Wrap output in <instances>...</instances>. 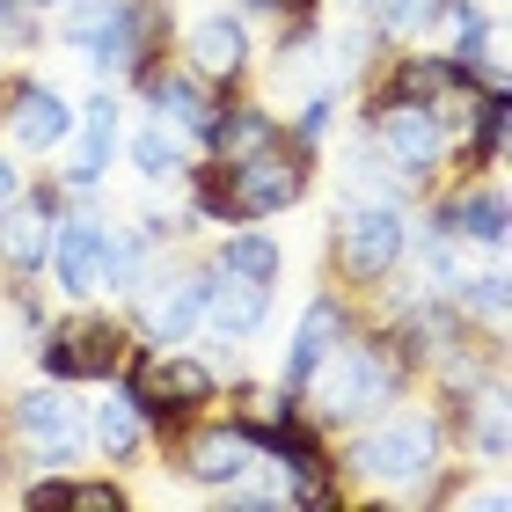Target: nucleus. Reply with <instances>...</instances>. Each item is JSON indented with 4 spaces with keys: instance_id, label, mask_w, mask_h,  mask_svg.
I'll list each match as a JSON object with an SVG mask.
<instances>
[{
    "instance_id": "10",
    "label": "nucleus",
    "mask_w": 512,
    "mask_h": 512,
    "mask_svg": "<svg viewBox=\"0 0 512 512\" xmlns=\"http://www.w3.org/2000/svg\"><path fill=\"white\" fill-rule=\"evenodd\" d=\"M22 439H30V454L44 461V469H66V461H81L88 447V425H81V410L66 403L59 388H37V395H22Z\"/></svg>"
},
{
    "instance_id": "27",
    "label": "nucleus",
    "mask_w": 512,
    "mask_h": 512,
    "mask_svg": "<svg viewBox=\"0 0 512 512\" xmlns=\"http://www.w3.org/2000/svg\"><path fill=\"white\" fill-rule=\"evenodd\" d=\"M66 498H74V483H66V476H37L30 491H22L30 512H66Z\"/></svg>"
},
{
    "instance_id": "4",
    "label": "nucleus",
    "mask_w": 512,
    "mask_h": 512,
    "mask_svg": "<svg viewBox=\"0 0 512 512\" xmlns=\"http://www.w3.org/2000/svg\"><path fill=\"white\" fill-rule=\"evenodd\" d=\"M410 366L388 352V344H366V337H344L330 359L308 374V403L322 410V425H352V417H381L395 403V388H403Z\"/></svg>"
},
{
    "instance_id": "20",
    "label": "nucleus",
    "mask_w": 512,
    "mask_h": 512,
    "mask_svg": "<svg viewBox=\"0 0 512 512\" xmlns=\"http://www.w3.org/2000/svg\"><path fill=\"white\" fill-rule=\"evenodd\" d=\"M271 139H286V132H278V118H271V110H256V103H220L213 125H205V147H213L220 161H242L256 147H271Z\"/></svg>"
},
{
    "instance_id": "1",
    "label": "nucleus",
    "mask_w": 512,
    "mask_h": 512,
    "mask_svg": "<svg viewBox=\"0 0 512 512\" xmlns=\"http://www.w3.org/2000/svg\"><path fill=\"white\" fill-rule=\"evenodd\" d=\"M300 191H308V147L286 154V139H271V147H256L242 161H220V169H198V213L220 227L271 220L286 205H300Z\"/></svg>"
},
{
    "instance_id": "9",
    "label": "nucleus",
    "mask_w": 512,
    "mask_h": 512,
    "mask_svg": "<svg viewBox=\"0 0 512 512\" xmlns=\"http://www.w3.org/2000/svg\"><path fill=\"white\" fill-rule=\"evenodd\" d=\"M139 88H147V103H154V125H169L183 139H205V125H213V88H205V74H191V66H147L139 74Z\"/></svg>"
},
{
    "instance_id": "13",
    "label": "nucleus",
    "mask_w": 512,
    "mask_h": 512,
    "mask_svg": "<svg viewBox=\"0 0 512 512\" xmlns=\"http://www.w3.org/2000/svg\"><path fill=\"white\" fill-rule=\"evenodd\" d=\"M271 315V286L264 278H235V271H213L205 278V322L220 330V344H242L264 330Z\"/></svg>"
},
{
    "instance_id": "24",
    "label": "nucleus",
    "mask_w": 512,
    "mask_h": 512,
    "mask_svg": "<svg viewBox=\"0 0 512 512\" xmlns=\"http://www.w3.org/2000/svg\"><path fill=\"white\" fill-rule=\"evenodd\" d=\"M505 88H483V103H476V161H483V169H491V161H498V147H505Z\"/></svg>"
},
{
    "instance_id": "11",
    "label": "nucleus",
    "mask_w": 512,
    "mask_h": 512,
    "mask_svg": "<svg viewBox=\"0 0 512 512\" xmlns=\"http://www.w3.org/2000/svg\"><path fill=\"white\" fill-rule=\"evenodd\" d=\"M52 227H59V191H30V198H8L0 205V264L8 271H44L52 256Z\"/></svg>"
},
{
    "instance_id": "18",
    "label": "nucleus",
    "mask_w": 512,
    "mask_h": 512,
    "mask_svg": "<svg viewBox=\"0 0 512 512\" xmlns=\"http://www.w3.org/2000/svg\"><path fill=\"white\" fill-rule=\"evenodd\" d=\"M439 242H483V249H498L505 242V191H498V183L461 191V198L439 205Z\"/></svg>"
},
{
    "instance_id": "5",
    "label": "nucleus",
    "mask_w": 512,
    "mask_h": 512,
    "mask_svg": "<svg viewBox=\"0 0 512 512\" xmlns=\"http://www.w3.org/2000/svg\"><path fill=\"white\" fill-rule=\"evenodd\" d=\"M337 256H344V271L359 278V286H381V278L410 256V220H403V205H388V198H352L337 213Z\"/></svg>"
},
{
    "instance_id": "29",
    "label": "nucleus",
    "mask_w": 512,
    "mask_h": 512,
    "mask_svg": "<svg viewBox=\"0 0 512 512\" xmlns=\"http://www.w3.org/2000/svg\"><path fill=\"white\" fill-rule=\"evenodd\" d=\"M220 505H227V512H278V505H286V491H235V483H227Z\"/></svg>"
},
{
    "instance_id": "14",
    "label": "nucleus",
    "mask_w": 512,
    "mask_h": 512,
    "mask_svg": "<svg viewBox=\"0 0 512 512\" xmlns=\"http://www.w3.org/2000/svg\"><path fill=\"white\" fill-rule=\"evenodd\" d=\"M8 103H15V110H8V132H15L30 154H52V147L74 139V103H66L52 81H22Z\"/></svg>"
},
{
    "instance_id": "31",
    "label": "nucleus",
    "mask_w": 512,
    "mask_h": 512,
    "mask_svg": "<svg viewBox=\"0 0 512 512\" xmlns=\"http://www.w3.org/2000/svg\"><path fill=\"white\" fill-rule=\"evenodd\" d=\"M8 198H22V169H15L8 154H0V205H8Z\"/></svg>"
},
{
    "instance_id": "21",
    "label": "nucleus",
    "mask_w": 512,
    "mask_h": 512,
    "mask_svg": "<svg viewBox=\"0 0 512 512\" xmlns=\"http://www.w3.org/2000/svg\"><path fill=\"white\" fill-rule=\"evenodd\" d=\"M88 432H96V447H103L110 461H139V447H147V417L132 410L125 388L110 395V403H96V425H88Z\"/></svg>"
},
{
    "instance_id": "16",
    "label": "nucleus",
    "mask_w": 512,
    "mask_h": 512,
    "mask_svg": "<svg viewBox=\"0 0 512 512\" xmlns=\"http://www.w3.org/2000/svg\"><path fill=\"white\" fill-rule=\"evenodd\" d=\"M74 132H81V147L66 161V191H96L110 154H118V96H96L88 110H74Z\"/></svg>"
},
{
    "instance_id": "6",
    "label": "nucleus",
    "mask_w": 512,
    "mask_h": 512,
    "mask_svg": "<svg viewBox=\"0 0 512 512\" xmlns=\"http://www.w3.org/2000/svg\"><path fill=\"white\" fill-rule=\"evenodd\" d=\"M374 147L403 183H432L439 161H447V125H439V103H374Z\"/></svg>"
},
{
    "instance_id": "3",
    "label": "nucleus",
    "mask_w": 512,
    "mask_h": 512,
    "mask_svg": "<svg viewBox=\"0 0 512 512\" xmlns=\"http://www.w3.org/2000/svg\"><path fill=\"white\" fill-rule=\"evenodd\" d=\"M352 476L388 498H425L439 476V425L425 410H381L352 439Z\"/></svg>"
},
{
    "instance_id": "12",
    "label": "nucleus",
    "mask_w": 512,
    "mask_h": 512,
    "mask_svg": "<svg viewBox=\"0 0 512 512\" xmlns=\"http://www.w3.org/2000/svg\"><path fill=\"white\" fill-rule=\"evenodd\" d=\"M44 264L59 271V293L66 300H88V293H103V220H59L52 227V256Z\"/></svg>"
},
{
    "instance_id": "15",
    "label": "nucleus",
    "mask_w": 512,
    "mask_h": 512,
    "mask_svg": "<svg viewBox=\"0 0 512 512\" xmlns=\"http://www.w3.org/2000/svg\"><path fill=\"white\" fill-rule=\"evenodd\" d=\"M344 337H352V315H344V300H330V293L308 300V315H300V330H293V344H286V395L308 388V374L337 352Z\"/></svg>"
},
{
    "instance_id": "17",
    "label": "nucleus",
    "mask_w": 512,
    "mask_h": 512,
    "mask_svg": "<svg viewBox=\"0 0 512 512\" xmlns=\"http://www.w3.org/2000/svg\"><path fill=\"white\" fill-rule=\"evenodd\" d=\"M242 66H249V22L242 15H205V22H191V74L235 81Z\"/></svg>"
},
{
    "instance_id": "19",
    "label": "nucleus",
    "mask_w": 512,
    "mask_h": 512,
    "mask_svg": "<svg viewBox=\"0 0 512 512\" xmlns=\"http://www.w3.org/2000/svg\"><path fill=\"white\" fill-rule=\"evenodd\" d=\"M183 469H191L205 491H227V483H242L256 461H249V439L235 425H213V432H198L191 447H183Z\"/></svg>"
},
{
    "instance_id": "34",
    "label": "nucleus",
    "mask_w": 512,
    "mask_h": 512,
    "mask_svg": "<svg viewBox=\"0 0 512 512\" xmlns=\"http://www.w3.org/2000/svg\"><path fill=\"white\" fill-rule=\"evenodd\" d=\"M352 8H374V0H352Z\"/></svg>"
},
{
    "instance_id": "2",
    "label": "nucleus",
    "mask_w": 512,
    "mask_h": 512,
    "mask_svg": "<svg viewBox=\"0 0 512 512\" xmlns=\"http://www.w3.org/2000/svg\"><path fill=\"white\" fill-rule=\"evenodd\" d=\"M161 30H169L161 0H66V22H59V37L96 74H132V81L161 59Z\"/></svg>"
},
{
    "instance_id": "7",
    "label": "nucleus",
    "mask_w": 512,
    "mask_h": 512,
    "mask_svg": "<svg viewBox=\"0 0 512 512\" xmlns=\"http://www.w3.org/2000/svg\"><path fill=\"white\" fill-rule=\"evenodd\" d=\"M37 366L52 381H110L125 366V330L118 322H96V315L52 322V330L37 337Z\"/></svg>"
},
{
    "instance_id": "32",
    "label": "nucleus",
    "mask_w": 512,
    "mask_h": 512,
    "mask_svg": "<svg viewBox=\"0 0 512 512\" xmlns=\"http://www.w3.org/2000/svg\"><path fill=\"white\" fill-rule=\"evenodd\" d=\"M242 8H249V15H278V0H242Z\"/></svg>"
},
{
    "instance_id": "25",
    "label": "nucleus",
    "mask_w": 512,
    "mask_h": 512,
    "mask_svg": "<svg viewBox=\"0 0 512 512\" xmlns=\"http://www.w3.org/2000/svg\"><path fill=\"white\" fill-rule=\"evenodd\" d=\"M439 8H447V0H381V30L388 37H417V30L439 22Z\"/></svg>"
},
{
    "instance_id": "23",
    "label": "nucleus",
    "mask_w": 512,
    "mask_h": 512,
    "mask_svg": "<svg viewBox=\"0 0 512 512\" xmlns=\"http://www.w3.org/2000/svg\"><path fill=\"white\" fill-rule=\"evenodd\" d=\"M132 161H139V176L147 183H169V176H191V154H183V139L169 125H147L132 139Z\"/></svg>"
},
{
    "instance_id": "8",
    "label": "nucleus",
    "mask_w": 512,
    "mask_h": 512,
    "mask_svg": "<svg viewBox=\"0 0 512 512\" xmlns=\"http://www.w3.org/2000/svg\"><path fill=\"white\" fill-rule=\"evenodd\" d=\"M205 278L213 271H169L139 286V337L154 344V352H169V344H191L198 322H205Z\"/></svg>"
},
{
    "instance_id": "30",
    "label": "nucleus",
    "mask_w": 512,
    "mask_h": 512,
    "mask_svg": "<svg viewBox=\"0 0 512 512\" xmlns=\"http://www.w3.org/2000/svg\"><path fill=\"white\" fill-rule=\"evenodd\" d=\"M0 37H8V44H30V37H37L30 15H22V0H0Z\"/></svg>"
},
{
    "instance_id": "28",
    "label": "nucleus",
    "mask_w": 512,
    "mask_h": 512,
    "mask_svg": "<svg viewBox=\"0 0 512 512\" xmlns=\"http://www.w3.org/2000/svg\"><path fill=\"white\" fill-rule=\"evenodd\" d=\"M330 110H337L330 96H308V103H300V125H293V139H300V147H315V139L330 132Z\"/></svg>"
},
{
    "instance_id": "22",
    "label": "nucleus",
    "mask_w": 512,
    "mask_h": 512,
    "mask_svg": "<svg viewBox=\"0 0 512 512\" xmlns=\"http://www.w3.org/2000/svg\"><path fill=\"white\" fill-rule=\"evenodd\" d=\"M213 271L264 278V286H271V278L286 271V256H278V242H271V235H227V242H220V256H213Z\"/></svg>"
},
{
    "instance_id": "26",
    "label": "nucleus",
    "mask_w": 512,
    "mask_h": 512,
    "mask_svg": "<svg viewBox=\"0 0 512 512\" xmlns=\"http://www.w3.org/2000/svg\"><path fill=\"white\" fill-rule=\"evenodd\" d=\"M66 512H125V491H118V483H74Z\"/></svg>"
},
{
    "instance_id": "33",
    "label": "nucleus",
    "mask_w": 512,
    "mask_h": 512,
    "mask_svg": "<svg viewBox=\"0 0 512 512\" xmlns=\"http://www.w3.org/2000/svg\"><path fill=\"white\" fill-rule=\"evenodd\" d=\"M37 8H66V0H37Z\"/></svg>"
}]
</instances>
